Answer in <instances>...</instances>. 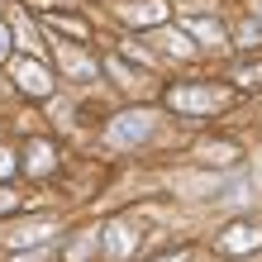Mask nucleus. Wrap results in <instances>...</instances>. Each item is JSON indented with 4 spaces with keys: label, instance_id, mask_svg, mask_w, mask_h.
<instances>
[{
    "label": "nucleus",
    "instance_id": "1",
    "mask_svg": "<svg viewBox=\"0 0 262 262\" xmlns=\"http://www.w3.org/2000/svg\"><path fill=\"white\" fill-rule=\"evenodd\" d=\"M257 243H262V229H257V224H234V229L224 234L220 248H224V253H248V248H257Z\"/></svg>",
    "mask_w": 262,
    "mask_h": 262
},
{
    "label": "nucleus",
    "instance_id": "3",
    "mask_svg": "<svg viewBox=\"0 0 262 262\" xmlns=\"http://www.w3.org/2000/svg\"><path fill=\"white\" fill-rule=\"evenodd\" d=\"M162 262H186V253H172V257H162Z\"/></svg>",
    "mask_w": 262,
    "mask_h": 262
},
{
    "label": "nucleus",
    "instance_id": "2",
    "mask_svg": "<svg viewBox=\"0 0 262 262\" xmlns=\"http://www.w3.org/2000/svg\"><path fill=\"white\" fill-rule=\"evenodd\" d=\"M238 81L243 86H262V67H238Z\"/></svg>",
    "mask_w": 262,
    "mask_h": 262
}]
</instances>
